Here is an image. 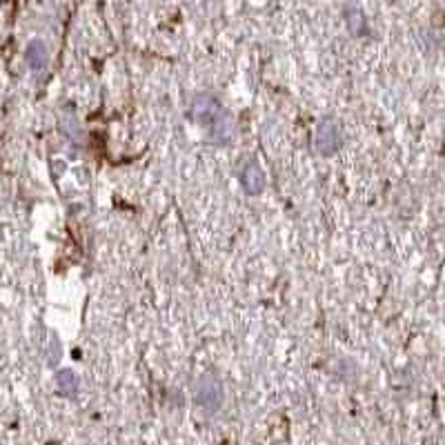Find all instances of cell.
Returning a JSON list of instances; mask_svg holds the SVG:
<instances>
[{
  "label": "cell",
  "instance_id": "4",
  "mask_svg": "<svg viewBox=\"0 0 445 445\" xmlns=\"http://www.w3.org/2000/svg\"><path fill=\"white\" fill-rule=\"evenodd\" d=\"M27 62H29V67L34 69V71H42L47 67V62H49V51L45 47V42L42 40H34L31 45L27 47Z\"/></svg>",
  "mask_w": 445,
  "mask_h": 445
},
{
  "label": "cell",
  "instance_id": "1",
  "mask_svg": "<svg viewBox=\"0 0 445 445\" xmlns=\"http://www.w3.org/2000/svg\"><path fill=\"white\" fill-rule=\"evenodd\" d=\"M196 403L207 410V412H216L222 403V385L220 381L214 376H205L198 381L196 385Z\"/></svg>",
  "mask_w": 445,
  "mask_h": 445
},
{
  "label": "cell",
  "instance_id": "2",
  "mask_svg": "<svg viewBox=\"0 0 445 445\" xmlns=\"http://www.w3.org/2000/svg\"><path fill=\"white\" fill-rule=\"evenodd\" d=\"M316 145H319V152L325 156H330L338 150V145H341V132H338L336 123L321 121L319 130H316Z\"/></svg>",
  "mask_w": 445,
  "mask_h": 445
},
{
  "label": "cell",
  "instance_id": "5",
  "mask_svg": "<svg viewBox=\"0 0 445 445\" xmlns=\"http://www.w3.org/2000/svg\"><path fill=\"white\" fill-rule=\"evenodd\" d=\"M56 385L65 396H73L78 392V381H76V374H73L71 369H60V372L56 374Z\"/></svg>",
  "mask_w": 445,
  "mask_h": 445
},
{
  "label": "cell",
  "instance_id": "3",
  "mask_svg": "<svg viewBox=\"0 0 445 445\" xmlns=\"http://www.w3.org/2000/svg\"><path fill=\"white\" fill-rule=\"evenodd\" d=\"M241 183L247 194H261L265 189V174L256 161L247 163L241 172Z\"/></svg>",
  "mask_w": 445,
  "mask_h": 445
}]
</instances>
